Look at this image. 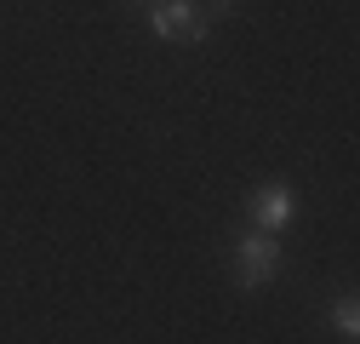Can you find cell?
Here are the masks:
<instances>
[{
	"label": "cell",
	"mask_w": 360,
	"mask_h": 344,
	"mask_svg": "<svg viewBox=\"0 0 360 344\" xmlns=\"http://www.w3.org/2000/svg\"><path fill=\"white\" fill-rule=\"evenodd\" d=\"M200 12H206V18H217V12H235V0H206Z\"/></svg>",
	"instance_id": "5b68a950"
},
{
	"label": "cell",
	"mask_w": 360,
	"mask_h": 344,
	"mask_svg": "<svg viewBox=\"0 0 360 344\" xmlns=\"http://www.w3.org/2000/svg\"><path fill=\"white\" fill-rule=\"evenodd\" d=\"M246 219H252L257 230H269V235H275V230H286V224H292V195H286L281 184L257 190V195L246 201Z\"/></svg>",
	"instance_id": "3957f363"
},
{
	"label": "cell",
	"mask_w": 360,
	"mask_h": 344,
	"mask_svg": "<svg viewBox=\"0 0 360 344\" xmlns=\"http://www.w3.org/2000/svg\"><path fill=\"white\" fill-rule=\"evenodd\" d=\"M149 23H155V35L160 40H206V12L195 6V0H155L149 6Z\"/></svg>",
	"instance_id": "7a4b0ae2"
},
{
	"label": "cell",
	"mask_w": 360,
	"mask_h": 344,
	"mask_svg": "<svg viewBox=\"0 0 360 344\" xmlns=\"http://www.w3.org/2000/svg\"><path fill=\"white\" fill-rule=\"evenodd\" d=\"M332 327L338 333H360V305H354V298H338V305H332Z\"/></svg>",
	"instance_id": "277c9868"
},
{
	"label": "cell",
	"mask_w": 360,
	"mask_h": 344,
	"mask_svg": "<svg viewBox=\"0 0 360 344\" xmlns=\"http://www.w3.org/2000/svg\"><path fill=\"white\" fill-rule=\"evenodd\" d=\"M275 270H281V241L269 235V230L235 241V281L240 287H257V281H269Z\"/></svg>",
	"instance_id": "6da1fadb"
}]
</instances>
